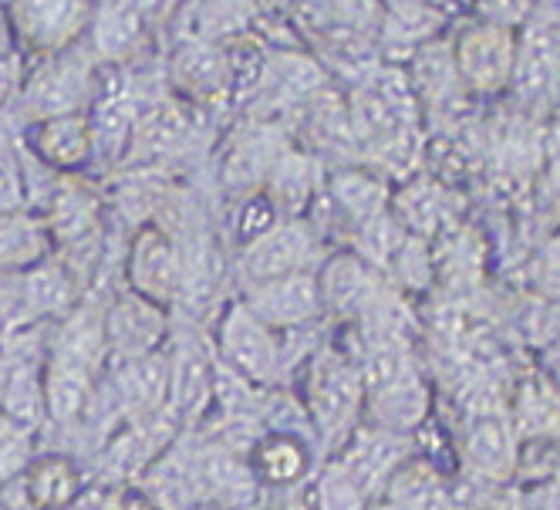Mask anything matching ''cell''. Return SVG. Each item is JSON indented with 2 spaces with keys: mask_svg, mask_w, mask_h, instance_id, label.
I'll return each instance as SVG.
<instances>
[{
  "mask_svg": "<svg viewBox=\"0 0 560 510\" xmlns=\"http://www.w3.org/2000/svg\"><path fill=\"white\" fill-rule=\"evenodd\" d=\"M98 68L102 65L95 61L85 42L55 55L34 58V65L24 68L14 108L4 119V126L21 129L37 119H51V115L85 112L98 89Z\"/></svg>",
  "mask_w": 560,
  "mask_h": 510,
  "instance_id": "obj_1",
  "label": "cell"
},
{
  "mask_svg": "<svg viewBox=\"0 0 560 510\" xmlns=\"http://www.w3.org/2000/svg\"><path fill=\"white\" fill-rule=\"evenodd\" d=\"M217 351L223 366L257 385L277 382L280 369H284V345H280L277 332L267 328L244 301H233L217 311Z\"/></svg>",
  "mask_w": 560,
  "mask_h": 510,
  "instance_id": "obj_2",
  "label": "cell"
},
{
  "mask_svg": "<svg viewBox=\"0 0 560 510\" xmlns=\"http://www.w3.org/2000/svg\"><path fill=\"white\" fill-rule=\"evenodd\" d=\"M291 146L288 129L270 119H247L240 123L226 142L217 149V183L240 196H250L264 189L267 173L273 170L277 155Z\"/></svg>",
  "mask_w": 560,
  "mask_h": 510,
  "instance_id": "obj_3",
  "label": "cell"
},
{
  "mask_svg": "<svg viewBox=\"0 0 560 510\" xmlns=\"http://www.w3.org/2000/svg\"><path fill=\"white\" fill-rule=\"evenodd\" d=\"M317 230L304 217H280L270 230H264L257 241L240 247L236 257V278L244 288L264 285L284 274L311 270V260L317 257Z\"/></svg>",
  "mask_w": 560,
  "mask_h": 510,
  "instance_id": "obj_4",
  "label": "cell"
},
{
  "mask_svg": "<svg viewBox=\"0 0 560 510\" xmlns=\"http://www.w3.org/2000/svg\"><path fill=\"white\" fill-rule=\"evenodd\" d=\"M18 51L34 58L85 42L95 0H8Z\"/></svg>",
  "mask_w": 560,
  "mask_h": 510,
  "instance_id": "obj_5",
  "label": "cell"
},
{
  "mask_svg": "<svg viewBox=\"0 0 560 510\" xmlns=\"http://www.w3.org/2000/svg\"><path fill=\"white\" fill-rule=\"evenodd\" d=\"M192 136H196V108L186 105L183 98L163 92L149 105H142L122 166L126 170H163L166 163L176 160V155L186 152Z\"/></svg>",
  "mask_w": 560,
  "mask_h": 510,
  "instance_id": "obj_6",
  "label": "cell"
},
{
  "mask_svg": "<svg viewBox=\"0 0 560 510\" xmlns=\"http://www.w3.org/2000/svg\"><path fill=\"white\" fill-rule=\"evenodd\" d=\"M163 74H166L170 95L183 98L196 112L226 102L236 85L226 48L203 34L186 37V42L170 55V65Z\"/></svg>",
  "mask_w": 560,
  "mask_h": 510,
  "instance_id": "obj_7",
  "label": "cell"
},
{
  "mask_svg": "<svg viewBox=\"0 0 560 510\" xmlns=\"http://www.w3.org/2000/svg\"><path fill=\"white\" fill-rule=\"evenodd\" d=\"M126 281L136 294L173 308L183 288V247L159 223H142L132 230L126 251Z\"/></svg>",
  "mask_w": 560,
  "mask_h": 510,
  "instance_id": "obj_8",
  "label": "cell"
},
{
  "mask_svg": "<svg viewBox=\"0 0 560 510\" xmlns=\"http://www.w3.org/2000/svg\"><path fill=\"white\" fill-rule=\"evenodd\" d=\"M102 328H105L108 359H139V356H149V351L166 348L170 308L126 288L105 301Z\"/></svg>",
  "mask_w": 560,
  "mask_h": 510,
  "instance_id": "obj_9",
  "label": "cell"
},
{
  "mask_svg": "<svg viewBox=\"0 0 560 510\" xmlns=\"http://www.w3.org/2000/svg\"><path fill=\"white\" fill-rule=\"evenodd\" d=\"M18 132V142L34 155L37 163L48 166L58 176L82 173L92 166V123L89 112L51 115V119L27 123Z\"/></svg>",
  "mask_w": 560,
  "mask_h": 510,
  "instance_id": "obj_10",
  "label": "cell"
},
{
  "mask_svg": "<svg viewBox=\"0 0 560 510\" xmlns=\"http://www.w3.org/2000/svg\"><path fill=\"white\" fill-rule=\"evenodd\" d=\"M240 301L273 332L304 328L325 311L317 278L311 270H298V274H284V278H273L264 285H250L244 288V298Z\"/></svg>",
  "mask_w": 560,
  "mask_h": 510,
  "instance_id": "obj_11",
  "label": "cell"
},
{
  "mask_svg": "<svg viewBox=\"0 0 560 510\" xmlns=\"http://www.w3.org/2000/svg\"><path fill=\"white\" fill-rule=\"evenodd\" d=\"M152 34V24L129 0H95V11L85 31V45L102 68L132 65Z\"/></svg>",
  "mask_w": 560,
  "mask_h": 510,
  "instance_id": "obj_12",
  "label": "cell"
},
{
  "mask_svg": "<svg viewBox=\"0 0 560 510\" xmlns=\"http://www.w3.org/2000/svg\"><path fill=\"white\" fill-rule=\"evenodd\" d=\"M189 460H192L199 500L203 503L240 507V503H247V497H254L257 477L244 453H236L217 440V443H207L203 450H196Z\"/></svg>",
  "mask_w": 560,
  "mask_h": 510,
  "instance_id": "obj_13",
  "label": "cell"
},
{
  "mask_svg": "<svg viewBox=\"0 0 560 510\" xmlns=\"http://www.w3.org/2000/svg\"><path fill=\"white\" fill-rule=\"evenodd\" d=\"M358 399H362V379L348 369V362L335 356H322L314 362L307 379V406L317 426L338 433L354 419Z\"/></svg>",
  "mask_w": 560,
  "mask_h": 510,
  "instance_id": "obj_14",
  "label": "cell"
},
{
  "mask_svg": "<svg viewBox=\"0 0 560 510\" xmlns=\"http://www.w3.org/2000/svg\"><path fill=\"white\" fill-rule=\"evenodd\" d=\"M24 318L27 325H55L85 301V291L71 278V270L51 254L21 274Z\"/></svg>",
  "mask_w": 560,
  "mask_h": 510,
  "instance_id": "obj_15",
  "label": "cell"
},
{
  "mask_svg": "<svg viewBox=\"0 0 560 510\" xmlns=\"http://www.w3.org/2000/svg\"><path fill=\"white\" fill-rule=\"evenodd\" d=\"M322 189H325L322 160H317L311 149L288 146L284 152L277 155V163L267 173L260 193L273 204V210L280 217H301Z\"/></svg>",
  "mask_w": 560,
  "mask_h": 510,
  "instance_id": "obj_16",
  "label": "cell"
},
{
  "mask_svg": "<svg viewBox=\"0 0 560 510\" xmlns=\"http://www.w3.org/2000/svg\"><path fill=\"white\" fill-rule=\"evenodd\" d=\"M0 416L21 426L24 433H37L48 422V403H45V348L34 356L27 345L18 362L11 366L4 396H0Z\"/></svg>",
  "mask_w": 560,
  "mask_h": 510,
  "instance_id": "obj_17",
  "label": "cell"
},
{
  "mask_svg": "<svg viewBox=\"0 0 560 510\" xmlns=\"http://www.w3.org/2000/svg\"><path fill=\"white\" fill-rule=\"evenodd\" d=\"M317 291H322V308L338 311V315H365L375 304V285L369 267L354 254H338L317 274Z\"/></svg>",
  "mask_w": 560,
  "mask_h": 510,
  "instance_id": "obj_18",
  "label": "cell"
},
{
  "mask_svg": "<svg viewBox=\"0 0 560 510\" xmlns=\"http://www.w3.org/2000/svg\"><path fill=\"white\" fill-rule=\"evenodd\" d=\"M21 487L31 510H65L82 494V477L68 456H34L24 466Z\"/></svg>",
  "mask_w": 560,
  "mask_h": 510,
  "instance_id": "obj_19",
  "label": "cell"
},
{
  "mask_svg": "<svg viewBox=\"0 0 560 510\" xmlns=\"http://www.w3.org/2000/svg\"><path fill=\"white\" fill-rule=\"evenodd\" d=\"M51 237L34 210H4L0 213V270H27L51 257Z\"/></svg>",
  "mask_w": 560,
  "mask_h": 510,
  "instance_id": "obj_20",
  "label": "cell"
},
{
  "mask_svg": "<svg viewBox=\"0 0 560 510\" xmlns=\"http://www.w3.org/2000/svg\"><path fill=\"white\" fill-rule=\"evenodd\" d=\"M247 463L257 480L273 484V487H291L304 477L307 453H304L301 440L291 433H267V437H257Z\"/></svg>",
  "mask_w": 560,
  "mask_h": 510,
  "instance_id": "obj_21",
  "label": "cell"
},
{
  "mask_svg": "<svg viewBox=\"0 0 560 510\" xmlns=\"http://www.w3.org/2000/svg\"><path fill=\"white\" fill-rule=\"evenodd\" d=\"M325 196H328V204H335L341 213H348L358 223L382 217L385 189L365 173H338L331 183H325Z\"/></svg>",
  "mask_w": 560,
  "mask_h": 510,
  "instance_id": "obj_22",
  "label": "cell"
},
{
  "mask_svg": "<svg viewBox=\"0 0 560 510\" xmlns=\"http://www.w3.org/2000/svg\"><path fill=\"white\" fill-rule=\"evenodd\" d=\"M24 207H27V179H24L18 132L11 126H0V213L24 210Z\"/></svg>",
  "mask_w": 560,
  "mask_h": 510,
  "instance_id": "obj_23",
  "label": "cell"
},
{
  "mask_svg": "<svg viewBox=\"0 0 560 510\" xmlns=\"http://www.w3.org/2000/svg\"><path fill=\"white\" fill-rule=\"evenodd\" d=\"M395 463V450L388 447L385 437H362L345 456L341 470L354 480L358 490H369L378 477H385V470Z\"/></svg>",
  "mask_w": 560,
  "mask_h": 510,
  "instance_id": "obj_24",
  "label": "cell"
},
{
  "mask_svg": "<svg viewBox=\"0 0 560 510\" xmlns=\"http://www.w3.org/2000/svg\"><path fill=\"white\" fill-rule=\"evenodd\" d=\"M280 220V213L273 210V204L267 200L264 193H250V196H240L233 204V213H230V237L247 247L250 241H257L264 230H270L273 223Z\"/></svg>",
  "mask_w": 560,
  "mask_h": 510,
  "instance_id": "obj_25",
  "label": "cell"
},
{
  "mask_svg": "<svg viewBox=\"0 0 560 510\" xmlns=\"http://www.w3.org/2000/svg\"><path fill=\"white\" fill-rule=\"evenodd\" d=\"M439 480L425 466L402 470L392 477V507L395 510H439Z\"/></svg>",
  "mask_w": 560,
  "mask_h": 510,
  "instance_id": "obj_26",
  "label": "cell"
},
{
  "mask_svg": "<svg viewBox=\"0 0 560 510\" xmlns=\"http://www.w3.org/2000/svg\"><path fill=\"white\" fill-rule=\"evenodd\" d=\"M311 497H314V510H362V490L354 487V480L341 466L325 470L317 477Z\"/></svg>",
  "mask_w": 560,
  "mask_h": 510,
  "instance_id": "obj_27",
  "label": "cell"
},
{
  "mask_svg": "<svg viewBox=\"0 0 560 510\" xmlns=\"http://www.w3.org/2000/svg\"><path fill=\"white\" fill-rule=\"evenodd\" d=\"M31 447H34V437L24 433V429L14 426L11 419L0 416V487L24 474V466L34 460Z\"/></svg>",
  "mask_w": 560,
  "mask_h": 510,
  "instance_id": "obj_28",
  "label": "cell"
},
{
  "mask_svg": "<svg viewBox=\"0 0 560 510\" xmlns=\"http://www.w3.org/2000/svg\"><path fill=\"white\" fill-rule=\"evenodd\" d=\"M469 453H472V460H476L479 466L493 470L497 477H503V470H506L510 460H513V450H510V443H506V437H503V429H500L497 422H490V426L479 429V433H472Z\"/></svg>",
  "mask_w": 560,
  "mask_h": 510,
  "instance_id": "obj_29",
  "label": "cell"
},
{
  "mask_svg": "<svg viewBox=\"0 0 560 510\" xmlns=\"http://www.w3.org/2000/svg\"><path fill=\"white\" fill-rule=\"evenodd\" d=\"M24 274V270H21ZM18 270H0V335L18 332L27 325L24 318V291Z\"/></svg>",
  "mask_w": 560,
  "mask_h": 510,
  "instance_id": "obj_30",
  "label": "cell"
},
{
  "mask_svg": "<svg viewBox=\"0 0 560 510\" xmlns=\"http://www.w3.org/2000/svg\"><path fill=\"white\" fill-rule=\"evenodd\" d=\"M21 78H24V61L21 55H11V58H0V126L11 115L14 108V98H18V89H21Z\"/></svg>",
  "mask_w": 560,
  "mask_h": 510,
  "instance_id": "obj_31",
  "label": "cell"
},
{
  "mask_svg": "<svg viewBox=\"0 0 560 510\" xmlns=\"http://www.w3.org/2000/svg\"><path fill=\"white\" fill-rule=\"evenodd\" d=\"M11 55H18V37H14L8 0H0V58H11Z\"/></svg>",
  "mask_w": 560,
  "mask_h": 510,
  "instance_id": "obj_32",
  "label": "cell"
},
{
  "mask_svg": "<svg viewBox=\"0 0 560 510\" xmlns=\"http://www.w3.org/2000/svg\"><path fill=\"white\" fill-rule=\"evenodd\" d=\"M375 510H395V507H392V503H385V507H375Z\"/></svg>",
  "mask_w": 560,
  "mask_h": 510,
  "instance_id": "obj_33",
  "label": "cell"
}]
</instances>
